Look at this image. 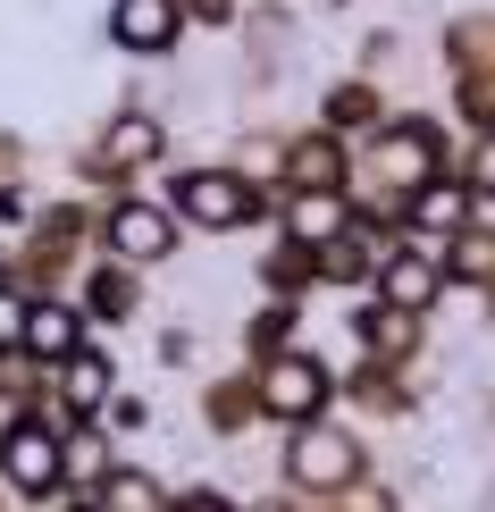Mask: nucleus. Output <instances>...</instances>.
<instances>
[{
	"label": "nucleus",
	"mask_w": 495,
	"mask_h": 512,
	"mask_svg": "<svg viewBox=\"0 0 495 512\" xmlns=\"http://www.w3.org/2000/svg\"><path fill=\"white\" fill-rule=\"evenodd\" d=\"M286 471L303 479V487H353V479H361V445L344 437V429H328V420H303V429H294Z\"/></svg>",
	"instance_id": "nucleus-1"
},
{
	"label": "nucleus",
	"mask_w": 495,
	"mask_h": 512,
	"mask_svg": "<svg viewBox=\"0 0 495 512\" xmlns=\"http://www.w3.org/2000/svg\"><path fill=\"white\" fill-rule=\"evenodd\" d=\"M0 471H9V487H26V496H51L59 471H68V445L42 429V420H26V429L0 437Z\"/></svg>",
	"instance_id": "nucleus-2"
},
{
	"label": "nucleus",
	"mask_w": 495,
	"mask_h": 512,
	"mask_svg": "<svg viewBox=\"0 0 495 512\" xmlns=\"http://www.w3.org/2000/svg\"><path fill=\"white\" fill-rule=\"evenodd\" d=\"M261 403H269V412H286V420H311L319 403H328V370H319L311 353H277L269 378H261Z\"/></svg>",
	"instance_id": "nucleus-3"
},
{
	"label": "nucleus",
	"mask_w": 495,
	"mask_h": 512,
	"mask_svg": "<svg viewBox=\"0 0 495 512\" xmlns=\"http://www.w3.org/2000/svg\"><path fill=\"white\" fill-rule=\"evenodd\" d=\"M177 202H185V219H202V227H235V219H252V194L235 177H219V168H210V177H185L177 185Z\"/></svg>",
	"instance_id": "nucleus-4"
},
{
	"label": "nucleus",
	"mask_w": 495,
	"mask_h": 512,
	"mask_svg": "<svg viewBox=\"0 0 495 512\" xmlns=\"http://www.w3.org/2000/svg\"><path fill=\"white\" fill-rule=\"evenodd\" d=\"M168 236H177V227H168V210H152V202H118L110 210V244L126 252V261H160Z\"/></svg>",
	"instance_id": "nucleus-5"
},
{
	"label": "nucleus",
	"mask_w": 495,
	"mask_h": 512,
	"mask_svg": "<svg viewBox=\"0 0 495 512\" xmlns=\"http://www.w3.org/2000/svg\"><path fill=\"white\" fill-rule=\"evenodd\" d=\"M17 345H26L34 361H68V353H84L76 311H68V303H34V311H26V328H17Z\"/></svg>",
	"instance_id": "nucleus-6"
},
{
	"label": "nucleus",
	"mask_w": 495,
	"mask_h": 512,
	"mask_svg": "<svg viewBox=\"0 0 495 512\" xmlns=\"http://www.w3.org/2000/svg\"><path fill=\"white\" fill-rule=\"evenodd\" d=\"M177 34V0H118V42L126 51H160Z\"/></svg>",
	"instance_id": "nucleus-7"
},
{
	"label": "nucleus",
	"mask_w": 495,
	"mask_h": 512,
	"mask_svg": "<svg viewBox=\"0 0 495 512\" xmlns=\"http://www.w3.org/2000/svg\"><path fill=\"white\" fill-rule=\"evenodd\" d=\"M386 177H395V185H420L428 177V168H437V135H428V126H403V135L395 143H386Z\"/></svg>",
	"instance_id": "nucleus-8"
},
{
	"label": "nucleus",
	"mask_w": 495,
	"mask_h": 512,
	"mask_svg": "<svg viewBox=\"0 0 495 512\" xmlns=\"http://www.w3.org/2000/svg\"><path fill=\"white\" fill-rule=\"evenodd\" d=\"M386 303L395 311H428L437 303V269L428 261H386Z\"/></svg>",
	"instance_id": "nucleus-9"
},
{
	"label": "nucleus",
	"mask_w": 495,
	"mask_h": 512,
	"mask_svg": "<svg viewBox=\"0 0 495 512\" xmlns=\"http://www.w3.org/2000/svg\"><path fill=\"white\" fill-rule=\"evenodd\" d=\"M59 387H68V403H76V412H93V403H110V370H101L93 353H68Z\"/></svg>",
	"instance_id": "nucleus-10"
},
{
	"label": "nucleus",
	"mask_w": 495,
	"mask_h": 512,
	"mask_svg": "<svg viewBox=\"0 0 495 512\" xmlns=\"http://www.w3.org/2000/svg\"><path fill=\"white\" fill-rule=\"evenodd\" d=\"M336 227H344L336 194H303L294 202V244H336Z\"/></svg>",
	"instance_id": "nucleus-11"
},
{
	"label": "nucleus",
	"mask_w": 495,
	"mask_h": 512,
	"mask_svg": "<svg viewBox=\"0 0 495 512\" xmlns=\"http://www.w3.org/2000/svg\"><path fill=\"white\" fill-rule=\"evenodd\" d=\"M101 512H160V487L143 471H110L101 479Z\"/></svg>",
	"instance_id": "nucleus-12"
},
{
	"label": "nucleus",
	"mask_w": 495,
	"mask_h": 512,
	"mask_svg": "<svg viewBox=\"0 0 495 512\" xmlns=\"http://www.w3.org/2000/svg\"><path fill=\"white\" fill-rule=\"evenodd\" d=\"M336 177H344V152H336V143H303V152H294V185H303V194H328Z\"/></svg>",
	"instance_id": "nucleus-13"
},
{
	"label": "nucleus",
	"mask_w": 495,
	"mask_h": 512,
	"mask_svg": "<svg viewBox=\"0 0 495 512\" xmlns=\"http://www.w3.org/2000/svg\"><path fill=\"white\" fill-rule=\"evenodd\" d=\"M152 152H160V126H152V118H118V126H110V152H101V160L126 168V160H152Z\"/></svg>",
	"instance_id": "nucleus-14"
},
{
	"label": "nucleus",
	"mask_w": 495,
	"mask_h": 512,
	"mask_svg": "<svg viewBox=\"0 0 495 512\" xmlns=\"http://www.w3.org/2000/svg\"><path fill=\"white\" fill-rule=\"evenodd\" d=\"M370 345H378V353H403V345H412V311H386V319H370Z\"/></svg>",
	"instance_id": "nucleus-15"
},
{
	"label": "nucleus",
	"mask_w": 495,
	"mask_h": 512,
	"mask_svg": "<svg viewBox=\"0 0 495 512\" xmlns=\"http://www.w3.org/2000/svg\"><path fill=\"white\" fill-rule=\"evenodd\" d=\"M26 378H34V353H26V345H17V353H0V387L17 395V387H26Z\"/></svg>",
	"instance_id": "nucleus-16"
},
{
	"label": "nucleus",
	"mask_w": 495,
	"mask_h": 512,
	"mask_svg": "<svg viewBox=\"0 0 495 512\" xmlns=\"http://www.w3.org/2000/svg\"><path fill=\"white\" fill-rule=\"evenodd\" d=\"M420 219H428V227H454V219H462V194H428Z\"/></svg>",
	"instance_id": "nucleus-17"
},
{
	"label": "nucleus",
	"mask_w": 495,
	"mask_h": 512,
	"mask_svg": "<svg viewBox=\"0 0 495 512\" xmlns=\"http://www.w3.org/2000/svg\"><path fill=\"white\" fill-rule=\"evenodd\" d=\"M462 269H495V244L487 236H462Z\"/></svg>",
	"instance_id": "nucleus-18"
},
{
	"label": "nucleus",
	"mask_w": 495,
	"mask_h": 512,
	"mask_svg": "<svg viewBox=\"0 0 495 512\" xmlns=\"http://www.w3.org/2000/svg\"><path fill=\"white\" fill-rule=\"evenodd\" d=\"M470 177H479L487 194H495V143H479V160H470Z\"/></svg>",
	"instance_id": "nucleus-19"
},
{
	"label": "nucleus",
	"mask_w": 495,
	"mask_h": 512,
	"mask_svg": "<svg viewBox=\"0 0 495 512\" xmlns=\"http://www.w3.org/2000/svg\"><path fill=\"white\" fill-rule=\"evenodd\" d=\"M185 512H227V504H219V496H193V504H185Z\"/></svg>",
	"instance_id": "nucleus-20"
}]
</instances>
